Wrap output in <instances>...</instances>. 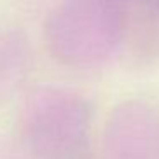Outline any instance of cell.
Instances as JSON below:
<instances>
[]
</instances>
